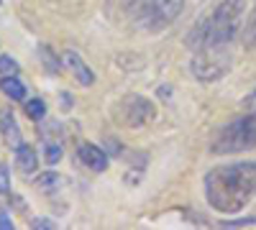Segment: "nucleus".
Masks as SVG:
<instances>
[{
	"label": "nucleus",
	"mask_w": 256,
	"mask_h": 230,
	"mask_svg": "<svg viewBox=\"0 0 256 230\" xmlns=\"http://www.w3.org/2000/svg\"><path fill=\"white\" fill-rule=\"evenodd\" d=\"M205 200L216 213L238 215L256 197V161H236L210 169L202 179Z\"/></svg>",
	"instance_id": "obj_1"
},
{
	"label": "nucleus",
	"mask_w": 256,
	"mask_h": 230,
	"mask_svg": "<svg viewBox=\"0 0 256 230\" xmlns=\"http://www.w3.org/2000/svg\"><path fill=\"white\" fill-rule=\"evenodd\" d=\"M244 10H246L244 0H216V5L208 15H200L195 20L184 44L192 51H200L208 46H228L244 26Z\"/></svg>",
	"instance_id": "obj_2"
},
{
	"label": "nucleus",
	"mask_w": 256,
	"mask_h": 230,
	"mask_svg": "<svg viewBox=\"0 0 256 230\" xmlns=\"http://www.w3.org/2000/svg\"><path fill=\"white\" fill-rule=\"evenodd\" d=\"M251 149H256V110H246V115L228 120L210 141V151L216 156L244 154Z\"/></svg>",
	"instance_id": "obj_3"
},
{
	"label": "nucleus",
	"mask_w": 256,
	"mask_h": 230,
	"mask_svg": "<svg viewBox=\"0 0 256 230\" xmlns=\"http://www.w3.org/2000/svg\"><path fill=\"white\" fill-rule=\"evenodd\" d=\"M184 10V0H136L131 8V15L141 31L156 33L172 26Z\"/></svg>",
	"instance_id": "obj_4"
},
{
	"label": "nucleus",
	"mask_w": 256,
	"mask_h": 230,
	"mask_svg": "<svg viewBox=\"0 0 256 230\" xmlns=\"http://www.w3.org/2000/svg\"><path fill=\"white\" fill-rule=\"evenodd\" d=\"M230 64H233V56H230L228 46H208V49L195 51L190 69L198 82L210 85V82L223 79L230 72Z\"/></svg>",
	"instance_id": "obj_5"
},
{
	"label": "nucleus",
	"mask_w": 256,
	"mask_h": 230,
	"mask_svg": "<svg viewBox=\"0 0 256 230\" xmlns=\"http://www.w3.org/2000/svg\"><path fill=\"white\" fill-rule=\"evenodd\" d=\"M113 118L126 128H144V125H148L156 118V108L144 95H126L113 108Z\"/></svg>",
	"instance_id": "obj_6"
},
{
	"label": "nucleus",
	"mask_w": 256,
	"mask_h": 230,
	"mask_svg": "<svg viewBox=\"0 0 256 230\" xmlns=\"http://www.w3.org/2000/svg\"><path fill=\"white\" fill-rule=\"evenodd\" d=\"M62 67L67 69L82 87H92L95 85V72L88 67V61H84L77 51H72V49L62 51Z\"/></svg>",
	"instance_id": "obj_7"
},
{
	"label": "nucleus",
	"mask_w": 256,
	"mask_h": 230,
	"mask_svg": "<svg viewBox=\"0 0 256 230\" xmlns=\"http://www.w3.org/2000/svg\"><path fill=\"white\" fill-rule=\"evenodd\" d=\"M41 143H44V156L49 164H56L64 154V146H62V125L59 123H46L44 125V133H41Z\"/></svg>",
	"instance_id": "obj_8"
},
{
	"label": "nucleus",
	"mask_w": 256,
	"mask_h": 230,
	"mask_svg": "<svg viewBox=\"0 0 256 230\" xmlns=\"http://www.w3.org/2000/svg\"><path fill=\"white\" fill-rule=\"evenodd\" d=\"M77 156H80V161L88 166V169H92V172H105V169H108V154H105L100 146L90 143V141H82V143L77 146Z\"/></svg>",
	"instance_id": "obj_9"
},
{
	"label": "nucleus",
	"mask_w": 256,
	"mask_h": 230,
	"mask_svg": "<svg viewBox=\"0 0 256 230\" xmlns=\"http://www.w3.org/2000/svg\"><path fill=\"white\" fill-rule=\"evenodd\" d=\"M0 136H3L6 146H10L13 151L18 149L20 143H24V138H20V125L16 123V118H13L10 110L0 113Z\"/></svg>",
	"instance_id": "obj_10"
},
{
	"label": "nucleus",
	"mask_w": 256,
	"mask_h": 230,
	"mask_svg": "<svg viewBox=\"0 0 256 230\" xmlns=\"http://www.w3.org/2000/svg\"><path fill=\"white\" fill-rule=\"evenodd\" d=\"M16 169L20 174H34L38 169V154H36L34 146L20 143L18 149H16Z\"/></svg>",
	"instance_id": "obj_11"
},
{
	"label": "nucleus",
	"mask_w": 256,
	"mask_h": 230,
	"mask_svg": "<svg viewBox=\"0 0 256 230\" xmlns=\"http://www.w3.org/2000/svg\"><path fill=\"white\" fill-rule=\"evenodd\" d=\"M0 92H3L6 97H10L13 102H26V97H28V90L24 85V79L16 77V74L0 77Z\"/></svg>",
	"instance_id": "obj_12"
},
{
	"label": "nucleus",
	"mask_w": 256,
	"mask_h": 230,
	"mask_svg": "<svg viewBox=\"0 0 256 230\" xmlns=\"http://www.w3.org/2000/svg\"><path fill=\"white\" fill-rule=\"evenodd\" d=\"M34 187H36L38 192H44V195H56V192H62L64 179H62L56 172H44L41 177H36Z\"/></svg>",
	"instance_id": "obj_13"
},
{
	"label": "nucleus",
	"mask_w": 256,
	"mask_h": 230,
	"mask_svg": "<svg viewBox=\"0 0 256 230\" xmlns=\"http://www.w3.org/2000/svg\"><path fill=\"white\" fill-rule=\"evenodd\" d=\"M241 41H244L246 49H256V5L241 26Z\"/></svg>",
	"instance_id": "obj_14"
},
{
	"label": "nucleus",
	"mask_w": 256,
	"mask_h": 230,
	"mask_svg": "<svg viewBox=\"0 0 256 230\" xmlns=\"http://www.w3.org/2000/svg\"><path fill=\"white\" fill-rule=\"evenodd\" d=\"M24 110H26V115H28L34 123H41V120L46 118V102L41 100V97H31V100H26Z\"/></svg>",
	"instance_id": "obj_15"
},
{
	"label": "nucleus",
	"mask_w": 256,
	"mask_h": 230,
	"mask_svg": "<svg viewBox=\"0 0 256 230\" xmlns=\"http://www.w3.org/2000/svg\"><path fill=\"white\" fill-rule=\"evenodd\" d=\"M18 72V64H16V59L3 54L0 56V77H6V74H16Z\"/></svg>",
	"instance_id": "obj_16"
},
{
	"label": "nucleus",
	"mask_w": 256,
	"mask_h": 230,
	"mask_svg": "<svg viewBox=\"0 0 256 230\" xmlns=\"http://www.w3.org/2000/svg\"><path fill=\"white\" fill-rule=\"evenodd\" d=\"M10 192V182H8V169L0 164V195H8Z\"/></svg>",
	"instance_id": "obj_17"
},
{
	"label": "nucleus",
	"mask_w": 256,
	"mask_h": 230,
	"mask_svg": "<svg viewBox=\"0 0 256 230\" xmlns=\"http://www.w3.org/2000/svg\"><path fill=\"white\" fill-rule=\"evenodd\" d=\"M244 108H246V110H256V87L244 97Z\"/></svg>",
	"instance_id": "obj_18"
},
{
	"label": "nucleus",
	"mask_w": 256,
	"mask_h": 230,
	"mask_svg": "<svg viewBox=\"0 0 256 230\" xmlns=\"http://www.w3.org/2000/svg\"><path fill=\"white\" fill-rule=\"evenodd\" d=\"M0 228H6V230L13 228V220H10V215H8L6 210H0Z\"/></svg>",
	"instance_id": "obj_19"
},
{
	"label": "nucleus",
	"mask_w": 256,
	"mask_h": 230,
	"mask_svg": "<svg viewBox=\"0 0 256 230\" xmlns=\"http://www.w3.org/2000/svg\"><path fill=\"white\" fill-rule=\"evenodd\" d=\"M0 5H3V0H0Z\"/></svg>",
	"instance_id": "obj_20"
}]
</instances>
